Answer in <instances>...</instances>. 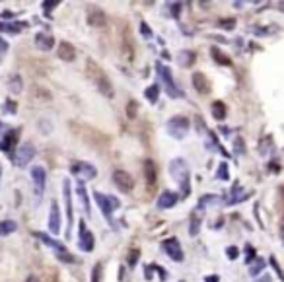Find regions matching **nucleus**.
Returning <instances> with one entry per match:
<instances>
[{
    "instance_id": "nucleus-3",
    "label": "nucleus",
    "mask_w": 284,
    "mask_h": 282,
    "mask_svg": "<svg viewBox=\"0 0 284 282\" xmlns=\"http://www.w3.org/2000/svg\"><path fill=\"white\" fill-rule=\"evenodd\" d=\"M156 68H158V74H160V78H162V82L166 84V90H168V96L170 98H183V92L177 88V84L173 82V78H171V70L166 66V64H162L160 60L156 62Z\"/></svg>"
},
{
    "instance_id": "nucleus-28",
    "label": "nucleus",
    "mask_w": 284,
    "mask_h": 282,
    "mask_svg": "<svg viewBox=\"0 0 284 282\" xmlns=\"http://www.w3.org/2000/svg\"><path fill=\"white\" fill-rule=\"evenodd\" d=\"M78 197H80V203L84 205V210H86V212H90V203H88V195H86V189H84V185H82V183L78 185Z\"/></svg>"
},
{
    "instance_id": "nucleus-39",
    "label": "nucleus",
    "mask_w": 284,
    "mask_h": 282,
    "mask_svg": "<svg viewBox=\"0 0 284 282\" xmlns=\"http://www.w3.org/2000/svg\"><path fill=\"white\" fill-rule=\"evenodd\" d=\"M6 51H8V41H4L0 37V62H2V56L6 55Z\"/></svg>"
},
{
    "instance_id": "nucleus-8",
    "label": "nucleus",
    "mask_w": 284,
    "mask_h": 282,
    "mask_svg": "<svg viewBox=\"0 0 284 282\" xmlns=\"http://www.w3.org/2000/svg\"><path fill=\"white\" fill-rule=\"evenodd\" d=\"M72 173L78 175L80 181H82V179H94L98 175V169L94 168L92 164H88V162H78V164L72 166Z\"/></svg>"
},
{
    "instance_id": "nucleus-49",
    "label": "nucleus",
    "mask_w": 284,
    "mask_h": 282,
    "mask_svg": "<svg viewBox=\"0 0 284 282\" xmlns=\"http://www.w3.org/2000/svg\"><path fill=\"white\" fill-rule=\"evenodd\" d=\"M0 179H2V164H0Z\"/></svg>"
},
{
    "instance_id": "nucleus-35",
    "label": "nucleus",
    "mask_w": 284,
    "mask_h": 282,
    "mask_svg": "<svg viewBox=\"0 0 284 282\" xmlns=\"http://www.w3.org/2000/svg\"><path fill=\"white\" fill-rule=\"evenodd\" d=\"M212 56H214V60L216 62H222V64H230V58L228 56H224L216 47H212Z\"/></svg>"
},
{
    "instance_id": "nucleus-2",
    "label": "nucleus",
    "mask_w": 284,
    "mask_h": 282,
    "mask_svg": "<svg viewBox=\"0 0 284 282\" xmlns=\"http://www.w3.org/2000/svg\"><path fill=\"white\" fill-rule=\"evenodd\" d=\"M170 171L171 175L177 179V183H179V187H181V193L183 195H189V191H191V179H189V169H187V164H185V160H181V158H177V160H173L170 166Z\"/></svg>"
},
{
    "instance_id": "nucleus-44",
    "label": "nucleus",
    "mask_w": 284,
    "mask_h": 282,
    "mask_svg": "<svg viewBox=\"0 0 284 282\" xmlns=\"http://www.w3.org/2000/svg\"><path fill=\"white\" fill-rule=\"evenodd\" d=\"M226 253H228V257H230V259H237V255H239L237 247H228Z\"/></svg>"
},
{
    "instance_id": "nucleus-7",
    "label": "nucleus",
    "mask_w": 284,
    "mask_h": 282,
    "mask_svg": "<svg viewBox=\"0 0 284 282\" xmlns=\"http://www.w3.org/2000/svg\"><path fill=\"white\" fill-rule=\"evenodd\" d=\"M113 183L123 193H129V191H132V187H134L132 175H130L129 171H123V169H117L113 173Z\"/></svg>"
},
{
    "instance_id": "nucleus-13",
    "label": "nucleus",
    "mask_w": 284,
    "mask_h": 282,
    "mask_svg": "<svg viewBox=\"0 0 284 282\" xmlns=\"http://www.w3.org/2000/svg\"><path fill=\"white\" fill-rule=\"evenodd\" d=\"M33 43H35V47L41 49V51H51L53 45H55V37H53V35H47V33H37V35L33 37Z\"/></svg>"
},
{
    "instance_id": "nucleus-10",
    "label": "nucleus",
    "mask_w": 284,
    "mask_h": 282,
    "mask_svg": "<svg viewBox=\"0 0 284 282\" xmlns=\"http://www.w3.org/2000/svg\"><path fill=\"white\" fill-rule=\"evenodd\" d=\"M164 251L170 255L173 261H177V263L183 261V249H181V245H179L177 239H173V237L166 239V241H164Z\"/></svg>"
},
{
    "instance_id": "nucleus-36",
    "label": "nucleus",
    "mask_w": 284,
    "mask_h": 282,
    "mask_svg": "<svg viewBox=\"0 0 284 282\" xmlns=\"http://www.w3.org/2000/svg\"><path fill=\"white\" fill-rule=\"evenodd\" d=\"M60 4V0H45L43 2V8H45V14H49V10H53L55 6Z\"/></svg>"
},
{
    "instance_id": "nucleus-43",
    "label": "nucleus",
    "mask_w": 284,
    "mask_h": 282,
    "mask_svg": "<svg viewBox=\"0 0 284 282\" xmlns=\"http://www.w3.org/2000/svg\"><path fill=\"white\" fill-rule=\"evenodd\" d=\"M233 24H235L233 20H222L218 26H220V27H224V29H233Z\"/></svg>"
},
{
    "instance_id": "nucleus-26",
    "label": "nucleus",
    "mask_w": 284,
    "mask_h": 282,
    "mask_svg": "<svg viewBox=\"0 0 284 282\" xmlns=\"http://www.w3.org/2000/svg\"><path fill=\"white\" fill-rule=\"evenodd\" d=\"M144 96H146V100H148L150 103H156V102H158V96H160V84H152V86L144 92Z\"/></svg>"
},
{
    "instance_id": "nucleus-14",
    "label": "nucleus",
    "mask_w": 284,
    "mask_h": 282,
    "mask_svg": "<svg viewBox=\"0 0 284 282\" xmlns=\"http://www.w3.org/2000/svg\"><path fill=\"white\" fill-rule=\"evenodd\" d=\"M191 80H193V86H195V90L199 94H208L210 92V84H208V80H207V76L203 72H195Z\"/></svg>"
},
{
    "instance_id": "nucleus-19",
    "label": "nucleus",
    "mask_w": 284,
    "mask_h": 282,
    "mask_svg": "<svg viewBox=\"0 0 284 282\" xmlns=\"http://www.w3.org/2000/svg\"><path fill=\"white\" fill-rule=\"evenodd\" d=\"M58 58H60V60H66V62H72V60L76 58V49H74L70 43L62 41V43L58 45Z\"/></svg>"
},
{
    "instance_id": "nucleus-37",
    "label": "nucleus",
    "mask_w": 284,
    "mask_h": 282,
    "mask_svg": "<svg viewBox=\"0 0 284 282\" xmlns=\"http://www.w3.org/2000/svg\"><path fill=\"white\" fill-rule=\"evenodd\" d=\"M136 261H138V249H132V251L129 253V267H134Z\"/></svg>"
},
{
    "instance_id": "nucleus-15",
    "label": "nucleus",
    "mask_w": 284,
    "mask_h": 282,
    "mask_svg": "<svg viewBox=\"0 0 284 282\" xmlns=\"http://www.w3.org/2000/svg\"><path fill=\"white\" fill-rule=\"evenodd\" d=\"M144 179H146V183L150 185V187H154L156 185V179H158V168H156V164L152 162V160H144Z\"/></svg>"
},
{
    "instance_id": "nucleus-24",
    "label": "nucleus",
    "mask_w": 284,
    "mask_h": 282,
    "mask_svg": "<svg viewBox=\"0 0 284 282\" xmlns=\"http://www.w3.org/2000/svg\"><path fill=\"white\" fill-rule=\"evenodd\" d=\"M18 230V224L14 220H0V235H10Z\"/></svg>"
},
{
    "instance_id": "nucleus-38",
    "label": "nucleus",
    "mask_w": 284,
    "mask_h": 282,
    "mask_svg": "<svg viewBox=\"0 0 284 282\" xmlns=\"http://www.w3.org/2000/svg\"><path fill=\"white\" fill-rule=\"evenodd\" d=\"M245 255H247V257H245V261H247V263H251V261L255 259V249H253L251 245H245Z\"/></svg>"
},
{
    "instance_id": "nucleus-11",
    "label": "nucleus",
    "mask_w": 284,
    "mask_h": 282,
    "mask_svg": "<svg viewBox=\"0 0 284 282\" xmlns=\"http://www.w3.org/2000/svg\"><path fill=\"white\" fill-rule=\"evenodd\" d=\"M88 24H90L92 27H105V26H107V16H105V12L100 10V8H90V12H88Z\"/></svg>"
},
{
    "instance_id": "nucleus-25",
    "label": "nucleus",
    "mask_w": 284,
    "mask_h": 282,
    "mask_svg": "<svg viewBox=\"0 0 284 282\" xmlns=\"http://www.w3.org/2000/svg\"><path fill=\"white\" fill-rule=\"evenodd\" d=\"M212 117H214L216 121H222V119L226 117V105H224L222 102H214V103H212Z\"/></svg>"
},
{
    "instance_id": "nucleus-21",
    "label": "nucleus",
    "mask_w": 284,
    "mask_h": 282,
    "mask_svg": "<svg viewBox=\"0 0 284 282\" xmlns=\"http://www.w3.org/2000/svg\"><path fill=\"white\" fill-rule=\"evenodd\" d=\"M33 235H35L37 239H41V241H43L45 245H49V247H53V249H57L58 253H62V251H64V247H62V243H58L57 239H53V237H49L47 233H43V231H35Z\"/></svg>"
},
{
    "instance_id": "nucleus-6",
    "label": "nucleus",
    "mask_w": 284,
    "mask_h": 282,
    "mask_svg": "<svg viewBox=\"0 0 284 282\" xmlns=\"http://www.w3.org/2000/svg\"><path fill=\"white\" fill-rule=\"evenodd\" d=\"M33 156H35V148H33L31 142L20 144V146H18V152H16V166L26 168V166L33 160Z\"/></svg>"
},
{
    "instance_id": "nucleus-41",
    "label": "nucleus",
    "mask_w": 284,
    "mask_h": 282,
    "mask_svg": "<svg viewBox=\"0 0 284 282\" xmlns=\"http://www.w3.org/2000/svg\"><path fill=\"white\" fill-rule=\"evenodd\" d=\"M140 33H142V35H146V37H152V29H150V27H148L144 22L140 24Z\"/></svg>"
},
{
    "instance_id": "nucleus-30",
    "label": "nucleus",
    "mask_w": 284,
    "mask_h": 282,
    "mask_svg": "<svg viewBox=\"0 0 284 282\" xmlns=\"http://www.w3.org/2000/svg\"><path fill=\"white\" fill-rule=\"evenodd\" d=\"M216 179H222V181H228V179H230L226 162H222V164H220V168H218V171H216Z\"/></svg>"
},
{
    "instance_id": "nucleus-20",
    "label": "nucleus",
    "mask_w": 284,
    "mask_h": 282,
    "mask_svg": "<svg viewBox=\"0 0 284 282\" xmlns=\"http://www.w3.org/2000/svg\"><path fill=\"white\" fill-rule=\"evenodd\" d=\"M31 177H33L35 187H37L39 191H43V189H45V181H47V171L41 168V166H35V168H31Z\"/></svg>"
},
{
    "instance_id": "nucleus-9",
    "label": "nucleus",
    "mask_w": 284,
    "mask_h": 282,
    "mask_svg": "<svg viewBox=\"0 0 284 282\" xmlns=\"http://www.w3.org/2000/svg\"><path fill=\"white\" fill-rule=\"evenodd\" d=\"M78 247L82 251H86V253L94 249V233L86 228L84 222H80V241H78Z\"/></svg>"
},
{
    "instance_id": "nucleus-48",
    "label": "nucleus",
    "mask_w": 284,
    "mask_h": 282,
    "mask_svg": "<svg viewBox=\"0 0 284 282\" xmlns=\"http://www.w3.org/2000/svg\"><path fill=\"white\" fill-rule=\"evenodd\" d=\"M259 282H271V279H269V277H265V279H261Z\"/></svg>"
},
{
    "instance_id": "nucleus-45",
    "label": "nucleus",
    "mask_w": 284,
    "mask_h": 282,
    "mask_svg": "<svg viewBox=\"0 0 284 282\" xmlns=\"http://www.w3.org/2000/svg\"><path fill=\"white\" fill-rule=\"evenodd\" d=\"M205 282H218V277H210V279H205Z\"/></svg>"
},
{
    "instance_id": "nucleus-29",
    "label": "nucleus",
    "mask_w": 284,
    "mask_h": 282,
    "mask_svg": "<svg viewBox=\"0 0 284 282\" xmlns=\"http://www.w3.org/2000/svg\"><path fill=\"white\" fill-rule=\"evenodd\" d=\"M263 269H265V261H263V259H257V261H255V265H251V269H249V275H251V277H257V275H259Z\"/></svg>"
},
{
    "instance_id": "nucleus-18",
    "label": "nucleus",
    "mask_w": 284,
    "mask_h": 282,
    "mask_svg": "<svg viewBox=\"0 0 284 282\" xmlns=\"http://www.w3.org/2000/svg\"><path fill=\"white\" fill-rule=\"evenodd\" d=\"M6 134V132H4ZM12 148H18V130H10L4 140L0 142V150L2 152H12Z\"/></svg>"
},
{
    "instance_id": "nucleus-23",
    "label": "nucleus",
    "mask_w": 284,
    "mask_h": 282,
    "mask_svg": "<svg viewBox=\"0 0 284 282\" xmlns=\"http://www.w3.org/2000/svg\"><path fill=\"white\" fill-rule=\"evenodd\" d=\"M195 60H197V56H195L193 51H181V53L177 55V62H179L183 68L193 66V64H195Z\"/></svg>"
},
{
    "instance_id": "nucleus-42",
    "label": "nucleus",
    "mask_w": 284,
    "mask_h": 282,
    "mask_svg": "<svg viewBox=\"0 0 284 282\" xmlns=\"http://www.w3.org/2000/svg\"><path fill=\"white\" fill-rule=\"evenodd\" d=\"M58 259H60L62 263H72V261H74V259H72V255H70V253H64V251H62V253H58Z\"/></svg>"
},
{
    "instance_id": "nucleus-47",
    "label": "nucleus",
    "mask_w": 284,
    "mask_h": 282,
    "mask_svg": "<svg viewBox=\"0 0 284 282\" xmlns=\"http://www.w3.org/2000/svg\"><path fill=\"white\" fill-rule=\"evenodd\" d=\"M26 282H41V281H39L37 277H29V279H27V281H26Z\"/></svg>"
},
{
    "instance_id": "nucleus-16",
    "label": "nucleus",
    "mask_w": 284,
    "mask_h": 282,
    "mask_svg": "<svg viewBox=\"0 0 284 282\" xmlns=\"http://www.w3.org/2000/svg\"><path fill=\"white\" fill-rule=\"evenodd\" d=\"M49 230L51 233H58L60 231V212H58V205L53 201L51 203V212H49Z\"/></svg>"
},
{
    "instance_id": "nucleus-17",
    "label": "nucleus",
    "mask_w": 284,
    "mask_h": 282,
    "mask_svg": "<svg viewBox=\"0 0 284 282\" xmlns=\"http://www.w3.org/2000/svg\"><path fill=\"white\" fill-rule=\"evenodd\" d=\"M62 193H64V205H66V216H68V224H72L74 216H72V193H70V181L64 179L62 183Z\"/></svg>"
},
{
    "instance_id": "nucleus-27",
    "label": "nucleus",
    "mask_w": 284,
    "mask_h": 282,
    "mask_svg": "<svg viewBox=\"0 0 284 282\" xmlns=\"http://www.w3.org/2000/svg\"><path fill=\"white\" fill-rule=\"evenodd\" d=\"M222 203V199L220 197H216V195H207V197H203L201 201H199V210L203 208V206H210V205H220Z\"/></svg>"
},
{
    "instance_id": "nucleus-32",
    "label": "nucleus",
    "mask_w": 284,
    "mask_h": 282,
    "mask_svg": "<svg viewBox=\"0 0 284 282\" xmlns=\"http://www.w3.org/2000/svg\"><path fill=\"white\" fill-rule=\"evenodd\" d=\"M20 26H14V24H2L0 22V31H6V33H20Z\"/></svg>"
},
{
    "instance_id": "nucleus-4",
    "label": "nucleus",
    "mask_w": 284,
    "mask_h": 282,
    "mask_svg": "<svg viewBox=\"0 0 284 282\" xmlns=\"http://www.w3.org/2000/svg\"><path fill=\"white\" fill-rule=\"evenodd\" d=\"M94 201L100 205V208H102L103 216L111 222V210H115V208H119V206H121V201H119V199H115V197H107V195L100 193L98 189L94 191Z\"/></svg>"
},
{
    "instance_id": "nucleus-12",
    "label": "nucleus",
    "mask_w": 284,
    "mask_h": 282,
    "mask_svg": "<svg viewBox=\"0 0 284 282\" xmlns=\"http://www.w3.org/2000/svg\"><path fill=\"white\" fill-rule=\"evenodd\" d=\"M175 205H177V193H173V191H164V193L160 195L158 203H156V206H158L160 210H168V208L175 206Z\"/></svg>"
},
{
    "instance_id": "nucleus-46",
    "label": "nucleus",
    "mask_w": 284,
    "mask_h": 282,
    "mask_svg": "<svg viewBox=\"0 0 284 282\" xmlns=\"http://www.w3.org/2000/svg\"><path fill=\"white\" fill-rule=\"evenodd\" d=\"M0 16H2V18H12V12H2Z\"/></svg>"
},
{
    "instance_id": "nucleus-5",
    "label": "nucleus",
    "mask_w": 284,
    "mask_h": 282,
    "mask_svg": "<svg viewBox=\"0 0 284 282\" xmlns=\"http://www.w3.org/2000/svg\"><path fill=\"white\" fill-rule=\"evenodd\" d=\"M166 128H168V132H170L171 136H175V138H183V136L189 132V119L177 115V117H173V119L168 121Z\"/></svg>"
},
{
    "instance_id": "nucleus-34",
    "label": "nucleus",
    "mask_w": 284,
    "mask_h": 282,
    "mask_svg": "<svg viewBox=\"0 0 284 282\" xmlns=\"http://www.w3.org/2000/svg\"><path fill=\"white\" fill-rule=\"evenodd\" d=\"M102 263H98L94 269H92V282H102Z\"/></svg>"
},
{
    "instance_id": "nucleus-1",
    "label": "nucleus",
    "mask_w": 284,
    "mask_h": 282,
    "mask_svg": "<svg viewBox=\"0 0 284 282\" xmlns=\"http://www.w3.org/2000/svg\"><path fill=\"white\" fill-rule=\"evenodd\" d=\"M88 76L94 80V84L98 86V90L105 96V98H113L115 92H113V84L111 80L105 76V72L94 62V60H88Z\"/></svg>"
},
{
    "instance_id": "nucleus-40",
    "label": "nucleus",
    "mask_w": 284,
    "mask_h": 282,
    "mask_svg": "<svg viewBox=\"0 0 284 282\" xmlns=\"http://www.w3.org/2000/svg\"><path fill=\"white\" fill-rule=\"evenodd\" d=\"M171 14H173L175 18H179V14H181V2H175V4H171Z\"/></svg>"
},
{
    "instance_id": "nucleus-31",
    "label": "nucleus",
    "mask_w": 284,
    "mask_h": 282,
    "mask_svg": "<svg viewBox=\"0 0 284 282\" xmlns=\"http://www.w3.org/2000/svg\"><path fill=\"white\" fill-rule=\"evenodd\" d=\"M199 230H201V220H199V216H193V218H191V224H189V233H191V235H197Z\"/></svg>"
},
{
    "instance_id": "nucleus-22",
    "label": "nucleus",
    "mask_w": 284,
    "mask_h": 282,
    "mask_svg": "<svg viewBox=\"0 0 284 282\" xmlns=\"http://www.w3.org/2000/svg\"><path fill=\"white\" fill-rule=\"evenodd\" d=\"M8 90H10V94H20L24 90V80L20 74H12L8 78Z\"/></svg>"
},
{
    "instance_id": "nucleus-33",
    "label": "nucleus",
    "mask_w": 284,
    "mask_h": 282,
    "mask_svg": "<svg viewBox=\"0 0 284 282\" xmlns=\"http://www.w3.org/2000/svg\"><path fill=\"white\" fill-rule=\"evenodd\" d=\"M136 111H138V103H136V102H129V105H127L129 119H136Z\"/></svg>"
}]
</instances>
